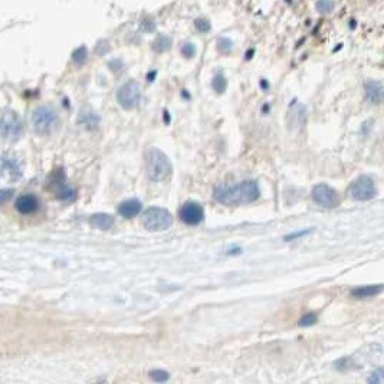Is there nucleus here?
<instances>
[{"mask_svg":"<svg viewBox=\"0 0 384 384\" xmlns=\"http://www.w3.org/2000/svg\"><path fill=\"white\" fill-rule=\"evenodd\" d=\"M259 186L253 180H246L239 184L232 186H220L215 190V199L226 206L234 205H246L258 200L259 197Z\"/></svg>","mask_w":384,"mask_h":384,"instance_id":"nucleus-1","label":"nucleus"},{"mask_svg":"<svg viewBox=\"0 0 384 384\" xmlns=\"http://www.w3.org/2000/svg\"><path fill=\"white\" fill-rule=\"evenodd\" d=\"M146 168L147 176L153 181H164L173 173V164L168 155L155 147H151L146 153Z\"/></svg>","mask_w":384,"mask_h":384,"instance_id":"nucleus-2","label":"nucleus"},{"mask_svg":"<svg viewBox=\"0 0 384 384\" xmlns=\"http://www.w3.org/2000/svg\"><path fill=\"white\" fill-rule=\"evenodd\" d=\"M143 225L150 232L167 230L173 225V216L163 207H150L143 213Z\"/></svg>","mask_w":384,"mask_h":384,"instance_id":"nucleus-3","label":"nucleus"},{"mask_svg":"<svg viewBox=\"0 0 384 384\" xmlns=\"http://www.w3.org/2000/svg\"><path fill=\"white\" fill-rule=\"evenodd\" d=\"M23 136V123L13 111H3L0 114V137L9 143H14Z\"/></svg>","mask_w":384,"mask_h":384,"instance_id":"nucleus-4","label":"nucleus"},{"mask_svg":"<svg viewBox=\"0 0 384 384\" xmlns=\"http://www.w3.org/2000/svg\"><path fill=\"white\" fill-rule=\"evenodd\" d=\"M32 125L38 136H48L55 131L58 115L49 107H39L32 115Z\"/></svg>","mask_w":384,"mask_h":384,"instance_id":"nucleus-5","label":"nucleus"},{"mask_svg":"<svg viewBox=\"0 0 384 384\" xmlns=\"http://www.w3.org/2000/svg\"><path fill=\"white\" fill-rule=\"evenodd\" d=\"M350 194L357 202H369L377 196V184L374 178L360 176L350 186Z\"/></svg>","mask_w":384,"mask_h":384,"instance_id":"nucleus-6","label":"nucleus"},{"mask_svg":"<svg viewBox=\"0 0 384 384\" xmlns=\"http://www.w3.org/2000/svg\"><path fill=\"white\" fill-rule=\"evenodd\" d=\"M117 101L124 110L137 108L141 101V88L137 81H127L117 91Z\"/></svg>","mask_w":384,"mask_h":384,"instance_id":"nucleus-7","label":"nucleus"},{"mask_svg":"<svg viewBox=\"0 0 384 384\" xmlns=\"http://www.w3.org/2000/svg\"><path fill=\"white\" fill-rule=\"evenodd\" d=\"M312 199L316 205L325 209H334L340 205V194L328 184H316L312 189Z\"/></svg>","mask_w":384,"mask_h":384,"instance_id":"nucleus-8","label":"nucleus"},{"mask_svg":"<svg viewBox=\"0 0 384 384\" xmlns=\"http://www.w3.org/2000/svg\"><path fill=\"white\" fill-rule=\"evenodd\" d=\"M178 216L183 223L190 225V226H197L205 219V210L196 202H187L181 206Z\"/></svg>","mask_w":384,"mask_h":384,"instance_id":"nucleus-9","label":"nucleus"},{"mask_svg":"<svg viewBox=\"0 0 384 384\" xmlns=\"http://www.w3.org/2000/svg\"><path fill=\"white\" fill-rule=\"evenodd\" d=\"M0 177H6L7 180H19L22 177V164L20 161L9 154H0Z\"/></svg>","mask_w":384,"mask_h":384,"instance_id":"nucleus-10","label":"nucleus"},{"mask_svg":"<svg viewBox=\"0 0 384 384\" xmlns=\"http://www.w3.org/2000/svg\"><path fill=\"white\" fill-rule=\"evenodd\" d=\"M51 186H52V190L55 192V196L59 200H62V202H74L75 200L77 193H75V190L71 186H68L65 183L64 176L52 178V184Z\"/></svg>","mask_w":384,"mask_h":384,"instance_id":"nucleus-11","label":"nucleus"},{"mask_svg":"<svg viewBox=\"0 0 384 384\" xmlns=\"http://www.w3.org/2000/svg\"><path fill=\"white\" fill-rule=\"evenodd\" d=\"M16 210L22 215H29V213H33L38 210L39 207V202L38 199L33 196V194H23L20 196L17 200H16Z\"/></svg>","mask_w":384,"mask_h":384,"instance_id":"nucleus-12","label":"nucleus"},{"mask_svg":"<svg viewBox=\"0 0 384 384\" xmlns=\"http://www.w3.org/2000/svg\"><path fill=\"white\" fill-rule=\"evenodd\" d=\"M141 209H143V205L138 199H130L118 206V213L125 219H131V218H136L137 215H140Z\"/></svg>","mask_w":384,"mask_h":384,"instance_id":"nucleus-13","label":"nucleus"},{"mask_svg":"<svg viewBox=\"0 0 384 384\" xmlns=\"http://www.w3.org/2000/svg\"><path fill=\"white\" fill-rule=\"evenodd\" d=\"M366 98L371 104H380L383 101V83L380 81H369L364 86Z\"/></svg>","mask_w":384,"mask_h":384,"instance_id":"nucleus-14","label":"nucleus"},{"mask_svg":"<svg viewBox=\"0 0 384 384\" xmlns=\"http://www.w3.org/2000/svg\"><path fill=\"white\" fill-rule=\"evenodd\" d=\"M89 223L92 228L99 230H108L114 225V218L108 213H95L89 218Z\"/></svg>","mask_w":384,"mask_h":384,"instance_id":"nucleus-15","label":"nucleus"},{"mask_svg":"<svg viewBox=\"0 0 384 384\" xmlns=\"http://www.w3.org/2000/svg\"><path fill=\"white\" fill-rule=\"evenodd\" d=\"M382 291H383V285H366V287L353 289L351 295L354 298H371V297L379 295Z\"/></svg>","mask_w":384,"mask_h":384,"instance_id":"nucleus-16","label":"nucleus"},{"mask_svg":"<svg viewBox=\"0 0 384 384\" xmlns=\"http://www.w3.org/2000/svg\"><path fill=\"white\" fill-rule=\"evenodd\" d=\"M171 48V38L167 35H158L153 42V49L155 52H165Z\"/></svg>","mask_w":384,"mask_h":384,"instance_id":"nucleus-17","label":"nucleus"},{"mask_svg":"<svg viewBox=\"0 0 384 384\" xmlns=\"http://www.w3.org/2000/svg\"><path fill=\"white\" fill-rule=\"evenodd\" d=\"M212 88L215 89V92L216 94H223L225 91H226V88H228V81H226V78H225V75L223 74H216L215 77H213V81H212Z\"/></svg>","mask_w":384,"mask_h":384,"instance_id":"nucleus-18","label":"nucleus"},{"mask_svg":"<svg viewBox=\"0 0 384 384\" xmlns=\"http://www.w3.org/2000/svg\"><path fill=\"white\" fill-rule=\"evenodd\" d=\"M98 121H99V117L95 115L94 112L91 111H86V112H82V115L79 117V123L83 124L85 127L88 128H94L98 125Z\"/></svg>","mask_w":384,"mask_h":384,"instance_id":"nucleus-19","label":"nucleus"},{"mask_svg":"<svg viewBox=\"0 0 384 384\" xmlns=\"http://www.w3.org/2000/svg\"><path fill=\"white\" fill-rule=\"evenodd\" d=\"M315 6L316 10H318L319 13L327 14L331 13V12L335 9V1H334V0H318Z\"/></svg>","mask_w":384,"mask_h":384,"instance_id":"nucleus-20","label":"nucleus"},{"mask_svg":"<svg viewBox=\"0 0 384 384\" xmlns=\"http://www.w3.org/2000/svg\"><path fill=\"white\" fill-rule=\"evenodd\" d=\"M181 51V55L184 56L186 59H192L197 54V49H196V45L192 43V42H184L180 48Z\"/></svg>","mask_w":384,"mask_h":384,"instance_id":"nucleus-21","label":"nucleus"},{"mask_svg":"<svg viewBox=\"0 0 384 384\" xmlns=\"http://www.w3.org/2000/svg\"><path fill=\"white\" fill-rule=\"evenodd\" d=\"M218 49H219L220 54L228 55L233 49V42L230 41L229 38H220L219 41H218Z\"/></svg>","mask_w":384,"mask_h":384,"instance_id":"nucleus-22","label":"nucleus"},{"mask_svg":"<svg viewBox=\"0 0 384 384\" xmlns=\"http://www.w3.org/2000/svg\"><path fill=\"white\" fill-rule=\"evenodd\" d=\"M149 376H150L151 380H154L157 383H164L170 379V374L165 370H151L149 373Z\"/></svg>","mask_w":384,"mask_h":384,"instance_id":"nucleus-23","label":"nucleus"},{"mask_svg":"<svg viewBox=\"0 0 384 384\" xmlns=\"http://www.w3.org/2000/svg\"><path fill=\"white\" fill-rule=\"evenodd\" d=\"M316 321H318V316H316L315 312H309V314H305V315L302 316L301 319H300V322H298V325L300 327H311V325H314Z\"/></svg>","mask_w":384,"mask_h":384,"instance_id":"nucleus-24","label":"nucleus"},{"mask_svg":"<svg viewBox=\"0 0 384 384\" xmlns=\"http://www.w3.org/2000/svg\"><path fill=\"white\" fill-rule=\"evenodd\" d=\"M194 26H196V29H197V32H200V33H207V32H210V29H212L210 22H209L207 19H205V17L196 19Z\"/></svg>","mask_w":384,"mask_h":384,"instance_id":"nucleus-25","label":"nucleus"},{"mask_svg":"<svg viewBox=\"0 0 384 384\" xmlns=\"http://www.w3.org/2000/svg\"><path fill=\"white\" fill-rule=\"evenodd\" d=\"M383 373H384L383 369H379V370L373 371L370 377L367 379V382H369L370 384H383L384 382Z\"/></svg>","mask_w":384,"mask_h":384,"instance_id":"nucleus-26","label":"nucleus"},{"mask_svg":"<svg viewBox=\"0 0 384 384\" xmlns=\"http://www.w3.org/2000/svg\"><path fill=\"white\" fill-rule=\"evenodd\" d=\"M72 58H74V61H75L78 65H81V64H83V62L86 61V49H85V48L77 49V51L74 52Z\"/></svg>","mask_w":384,"mask_h":384,"instance_id":"nucleus-27","label":"nucleus"},{"mask_svg":"<svg viewBox=\"0 0 384 384\" xmlns=\"http://www.w3.org/2000/svg\"><path fill=\"white\" fill-rule=\"evenodd\" d=\"M13 197V190L12 189H0V205L9 202Z\"/></svg>","mask_w":384,"mask_h":384,"instance_id":"nucleus-28","label":"nucleus"},{"mask_svg":"<svg viewBox=\"0 0 384 384\" xmlns=\"http://www.w3.org/2000/svg\"><path fill=\"white\" fill-rule=\"evenodd\" d=\"M141 30H144V32H153L154 29H155V22L154 20H151V19H144V20H141Z\"/></svg>","mask_w":384,"mask_h":384,"instance_id":"nucleus-29","label":"nucleus"},{"mask_svg":"<svg viewBox=\"0 0 384 384\" xmlns=\"http://www.w3.org/2000/svg\"><path fill=\"white\" fill-rule=\"evenodd\" d=\"M311 232V229H307V230H300V232H297V233H291L289 236H285V240L289 242V240H294V239H297V237H301V236H305V234H308Z\"/></svg>","mask_w":384,"mask_h":384,"instance_id":"nucleus-30","label":"nucleus"},{"mask_svg":"<svg viewBox=\"0 0 384 384\" xmlns=\"http://www.w3.org/2000/svg\"><path fill=\"white\" fill-rule=\"evenodd\" d=\"M153 78H155V72H150V75H149V81H153Z\"/></svg>","mask_w":384,"mask_h":384,"instance_id":"nucleus-31","label":"nucleus"}]
</instances>
